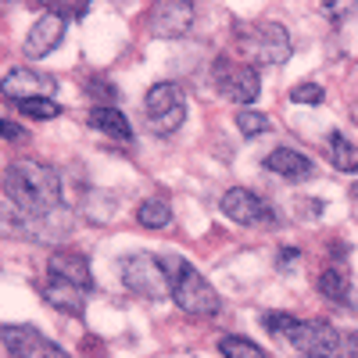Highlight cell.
<instances>
[{"label": "cell", "instance_id": "25", "mask_svg": "<svg viewBox=\"0 0 358 358\" xmlns=\"http://www.w3.org/2000/svg\"><path fill=\"white\" fill-rule=\"evenodd\" d=\"M0 136H4V140H25V129L8 122V118H0Z\"/></svg>", "mask_w": 358, "mask_h": 358}, {"label": "cell", "instance_id": "7", "mask_svg": "<svg viewBox=\"0 0 358 358\" xmlns=\"http://www.w3.org/2000/svg\"><path fill=\"white\" fill-rule=\"evenodd\" d=\"M215 90L219 97L241 104V108H251L262 94V79H258V69L244 65V62H215Z\"/></svg>", "mask_w": 358, "mask_h": 358}, {"label": "cell", "instance_id": "2", "mask_svg": "<svg viewBox=\"0 0 358 358\" xmlns=\"http://www.w3.org/2000/svg\"><path fill=\"white\" fill-rule=\"evenodd\" d=\"M165 268L172 276V301L194 319H212L222 308V297L215 294V287L208 283L197 268L183 258H165Z\"/></svg>", "mask_w": 358, "mask_h": 358}, {"label": "cell", "instance_id": "12", "mask_svg": "<svg viewBox=\"0 0 358 358\" xmlns=\"http://www.w3.org/2000/svg\"><path fill=\"white\" fill-rule=\"evenodd\" d=\"M65 36V18L57 15V11H47L33 22V29H29V36H25V54L29 57H43L50 54L57 43H62Z\"/></svg>", "mask_w": 358, "mask_h": 358}, {"label": "cell", "instance_id": "9", "mask_svg": "<svg viewBox=\"0 0 358 358\" xmlns=\"http://www.w3.org/2000/svg\"><path fill=\"white\" fill-rule=\"evenodd\" d=\"M222 215L233 219V222H241V226H268V222H276V212L268 208V201H262L248 187H229L222 194Z\"/></svg>", "mask_w": 358, "mask_h": 358}, {"label": "cell", "instance_id": "13", "mask_svg": "<svg viewBox=\"0 0 358 358\" xmlns=\"http://www.w3.org/2000/svg\"><path fill=\"white\" fill-rule=\"evenodd\" d=\"M47 273L50 276H57V280H65V283H72V287H79V290H94V273H90V262L83 258V255H76V251H54L50 258H47Z\"/></svg>", "mask_w": 358, "mask_h": 358}, {"label": "cell", "instance_id": "21", "mask_svg": "<svg viewBox=\"0 0 358 358\" xmlns=\"http://www.w3.org/2000/svg\"><path fill=\"white\" fill-rule=\"evenodd\" d=\"M236 129L244 136H262V133H268V118L255 108H241L236 111Z\"/></svg>", "mask_w": 358, "mask_h": 358}, {"label": "cell", "instance_id": "6", "mask_svg": "<svg viewBox=\"0 0 358 358\" xmlns=\"http://www.w3.org/2000/svg\"><path fill=\"white\" fill-rule=\"evenodd\" d=\"M143 111H147V126H151L158 136H169L183 126L187 118V101L179 94L176 83H155L143 97Z\"/></svg>", "mask_w": 358, "mask_h": 358}, {"label": "cell", "instance_id": "1", "mask_svg": "<svg viewBox=\"0 0 358 358\" xmlns=\"http://www.w3.org/2000/svg\"><path fill=\"white\" fill-rule=\"evenodd\" d=\"M4 194H8L11 208H18L22 215L43 219L62 208V179H57V172L50 165L22 158L4 169Z\"/></svg>", "mask_w": 358, "mask_h": 358}, {"label": "cell", "instance_id": "24", "mask_svg": "<svg viewBox=\"0 0 358 358\" xmlns=\"http://www.w3.org/2000/svg\"><path fill=\"white\" fill-rule=\"evenodd\" d=\"M18 108L29 118H57V115H62V104H54V101H25Z\"/></svg>", "mask_w": 358, "mask_h": 358}, {"label": "cell", "instance_id": "4", "mask_svg": "<svg viewBox=\"0 0 358 358\" xmlns=\"http://www.w3.org/2000/svg\"><path fill=\"white\" fill-rule=\"evenodd\" d=\"M236 54L244 57V65H283L290 57V33L280 22H262L236 33Z\"/></svg>", "mask_w": 358, "mask_h": 358}, {"label": "cell", "instance_id": "22", "mask_svg": "<svg viewBox=\"0 0 358 358\" xmlns=\"http://www.w3.org/2000/svg\"><path fill=\"white\" fill-rule=\"evenodd\" d=\"M305 358H358V334H341L337 344H330L319 355H305Z\"/></svg>", "mask_w": 358, "mask_h": 358}, {"label": "cell", "instance_id": "18", "mask_svg": "<svg viewBox=\"0 0 358 358\" xmlns=\"http://www.w3.org/2000/svg\"><path fill=\"white\" fill-rule=\"evenodd\" d=\"M330 162L337 165V172H358V143H351L344 133L330 136Z\"/></svg>", "mask_w": 358, "mask_h": 358}, {"label": "cell", "instance_id": "5", "mask_svg": "<svg viewBox=\"0 0 358 358\" xmlns=\"http://www.w3.org/2000/svg\"><path fill=\"white\" fill-rule=\"evenodd\" d=\"M122 283L140 297H172V276L162 258L155 255H129L122 258Z\"/></svg>", "mask_w": 358, "mask_h": 358}, {"label": "cell", "instance_id": "8", "mask_svg": "<svg viewBox=\"0 0 358 358\" xmlns=\"http://www.w3.org/2000/svg\"><path fill=\"white\" fill-rule=\"evenodd\" d=\"M54 86H57L54 76H47L40 69H29V65H18V69H11L4 79H0V94H4L8 101H18V104H25V101H50Z\"/></svg>", "mask_w": 358, "mask_h": 358}, {"label": "cell", "instance_id": "14", "mask_svg": "<svg viewBox=\"0 0 358 358\" xmlns=\"http://www.w3.org/2000/svg\"><path fill=\"white\" fill-rule=\"evenodd\" d=\"M265 169L276 172L280 179H287V183H301V179H308L315 172L312 158L301 155V151H294V147H276V151H268L265 155Z\"/></svg>", "mask_w": 358, "mask_h": 358}, {"label": "cell", "instance_id": "19", "mask_svg": "<svg viewBox=\"0 0 358 358\" xmlns=\"http://www.w3.org/2000/svg\"><path fill=\"white\" fill-rule=\"evenodd\" d=\"M136 222H140L143 229H165V226L172 222V212H169V204H165L162 197H151V201H143V204L136 208Z\"/></svg>", "mask_w": 358, "mask_h": 358}, {"label": "cell", "instance_id": "26", "mask_svg": "<svg viewBox=\"0 0 358 358\" xmlns=\"http://www.w3.org/2000/svg\"><path fill=\"white\" fill-rule=\"evenodd\" d=\"M351 197H355V201H358V183H355V187H351Z\"/></svg>", "mask_w": 358, "mask_h": 358}, {"label": "cell", "instance_id": "23", "mask_svg": "<svg viewBox=\"0 0 358 358\" xmlns=\"http://www.w3.org/2000/svg\"><path fill=\"white\" fill-rule=\"evenodd\" d=\"M322 86L319 83H297L294 90H290V101L294 104H322Z\"/></svg>", "mask_w": 358, "mask_h": 358}, {"label": "cell", "instance_id": "16", "mask_svg": "<svg viewBox=\"0 0 358 358\" xmlns=\"http://www.w3.org/2000/svg\"><path fill=\"white\" fill-rule=\"evenodd\" d=\"M43 297H47L57 312H65V315H79L83 305H86V290H79V287H72V283H65V280H57V276L47 280Z\"/></svg>", "mask_w": 358, "mask_h": 358}, {"label": "cell", "instance_id": "15", "mask_svg": "<svg viewBox=\"0 0 358 358\" xmlns=\"http://www.w3.org/2000/svg\"><path fill=\"white\" fill-rule=\"evenodd\" d=\"M90 126H94L97 133H104L108 140H118V143H129L133 140V126H129V118L111 108V104H101L90 111Z\"/></svg>", "mask_w": 358, "mask_h": 358}, {"label": "cell", "instance_id": "10", "mask_svg": "<svg viewBox=\"0 0 358 358\" xmlns=\"http://www.w3.org/2000/svg\"><path fill=\"white\" fill-rule=\"evenodd\" d=\"M147 25H151V36H158V40L183 36L194 25V4H187V0H165V4H155Z\"/></svg>", "mask_w": 358, "mask_h": 358}, {"label": "cell", "instance_id": "20", "mask_svg": "<svg viewBox=\"0 0 358 358\" xmlns=\"http://www.w3.org/2000/svg\"><path fill=\"white\" fill-rule=\"evenodd\" d=\"M219 355L222 358H268L258 344H251L248 337H236V334L219 337Z\"/></svg>", "mask_w": 358, "mask_h": 358}, {"label": "cell", "instance_id": "17", "mask_svg": "<svg viewBox=\"0 0 358 358\" xmlns=\"http://www.w3.org/2000/svg\"><path fill=\"white\" fill-rule=\"evenodd\" d=\"M319 294L322 297H330V301H348V294H351V280H348V265L330 258L322 265V273H319Z\"/></svg>", "mask_w": 358, "mask_h": 358}, {"label": "cell", "instance_id": "3", "mask_svg": "<svg viewBox=\"0 0 358 358\" xmlns=\"http://www.w3.org/2000/svg\"><path fill=\"white\" fill-rule=\"evenodd\" d=\"M265 330L273 337H283L290 348L305 355H319L330 344L341 341V330L330 322H315V319H297V315H287V312H268L265 315Z\"/></svg>", "mask_w": 358, "mask_h": 358}, {"label": "cell", "instance_id": "11", "mask_svg": "<svg viewBox=\"0 0 358 358\" xmlns=\"http://www.w3.org/2000/svg\"><path fill=\"white\" fill-rule=\"evenodd\" d=\"M4 344L15 358H69L57 344H50L40 330L33 326H8L4 330Z\"/></svg>", "mask_w": 358, "mask_h": 358}]
</instances>
